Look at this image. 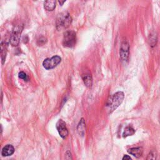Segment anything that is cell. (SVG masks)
<instances>
[{
  "mask_svg": "<svg viewBox=\"0 0 160 160\" xmlns=\"http://www.w3.org/2000/svg\"><path fill=\"white\" fill-rule=\"evenodd\" d=\"M124 98V92L118 91L112 94L106 104V110L108 114L113 112L122 102Z\"/></svg>",
  "mask_w": 160,
  "mask_h": 160,
  "instance_id": "obj_1",
  "label": "cell"
},
{
  "mask_svg": "<svg viewBox=\"0 0 160 160\" xmlns=\"http://www.w3.org/2000/svg\"><path fill=\"white\" fill-rule=\"evenodd\" d=\"M72 18L66 11H64L58 14L56 19V25L58 30L66 29L71 24Z\"/></svg>",
  "mask_w": 160,
  "mask_h": 160,
  "instance_id": "obj_2",
  "label": "cell"
},
{
  "mask_svg": "<svg viewBox=\"0 0 160 160\" xmlns=\"http://www.w3.org/2000/svg\"><path fill=\"white\" fill-rule=\"evenodd\" d=\"M23 29V24H17L12 28L10 38V44L12 46H17L20 42L21 34Z\"/></svg>",
  "mask_w": 160,
  "mask_h": 160,
  "instance_id": "obj_3",
  "label": "cell"
},
{
  "mask_svg": "<svg viewBox=\"0 0 160 160\" xmlns=\"http://www.w3.org/2000/svg\"><path fill=\"white\" fill-rule=\"evenodd\" d=\"M76 42V32L72 30L67 31L64 33L62 44L65 47L72 48Z\"/></svg>",
  "mask_w": 160,
  "mask_h": 160,
  "instance_id": "obj_4",
  "label": "cell"
},
{
  "mask_svg": "<svg viewBox=\"0 0 160 160\" xmlns=\"http://www.w3.org/2000/svg\"><path fill=\"white\" fill-rule=\"evenodd\" d=\"M61 61V58L59 56H54L51 58H46L42 62V66L46 69H51L56 67Z\"/></svg>",
  "mask_w": 160,
  "mask_h": 160,
  "instance_id": "obj_5",
  "label": "cell"
},
{
  "mask_svg": "<svg viewBox=\"0 0 160 160\" xmlns=\"http://www.w3.org/2000/svg\"><path fill=\"white\" fill-rule=\"evenodd\" d=\"M129 55V45L126 41L122 42L119 50V56L121 61L123 62H126L128 61Z\"/></svg>",
  "mask_w": 160,
  "mask_h": 160,
  "instance_id": "obj_6",
  "label": "cell"
},
{
  "mask_svg": "<svg viewBox=\"0 0 160 160\" xmlns=\"http://www.w3.org/2000/svg\"><path fill=\"white\" fill-rule=\"evenodd\" d=\"M56 129L58 131L59 134L62 138L66 139L67 138L68 135V131L64 121H62V119H59L57 122Z\"/></svg>",
  "mask_w": 160,
  "mask_h": 160,
  "instance_id": "obj_7",
  "label": "cell"
},
{
  "mask_svg": "<svg viewBox=\"0 0 160 160\" xmlns=\"http://www.w3.org/2000/svg\"><path fill=\"white\" fill-rule=\"evenodd\" d=\"M128 152L130 154L132 155L133 156H134L137 158H139L142 156V153H143V150H142V148H140V147L132 148L129 149L128 150Z\"/></svg>",
  "mask_w": 160,
  "mask_h": 160,
  "instance_id": "obj_8",
  "label": "cell"
},
{
  "mask_svg": "<svg viewBox=\"0 0 160 160\" xmlns=\"http://www.w3.org/2000/svg\"><path fill=\"white\" fill-rule=\"evenodd\" d=\"M14 152V147L11 144H8L5 146L1 151V154L2 156H9L12 155Z\"/></svg>",
  "mask_w": 160,
  "mask_h": 160,
  "instance_id": "obj_9",
  "label": "cell"
},
{
  "mask_svg": "<svg viewBox=\"0 0 160 160\" xmlns=\"http://www.w3.org/2000/svg\"><path fill=\"white\" fill-rule=\"evenodd\" d=\"M8 49V43L6 41H2L1 44V58L2 64L4 63L6 59Z\"/></svg>",
  "mask_w": 160,
  "mask_h": 160,
  "instance_id": "obj_10",
  "label": "cell"
},
{
  "mask_svg": "<svg viewBox=\"0 0 160 160\" xmlns=\"http://www.w3.org/2000/svg\"><path fill=\"white\" fill-rule=\"evenodd\" d=\"M149 44L151 47L156 46L157 42H158V36L157 34L154 32H152L150 33L149 38H148Z\"/></svg>",
  "mask_w": 160,
  "mask_h": 160,
  "instance_id": "obj_11",
  "label": "cell"
},
{
  "mask_svg": "<svg viewBox=\"0 0 160 160\" xmlns=\"http://www.w3.org/2000/svg\"><path fill=\"white\" fill-rule=\"evenodd\" d=\"M82 79L83 80V82L84 83V84L89 88L92 86V77L91 76L90 74H82Z\"/></svg>",
  "mask_w": 160,
  "mask_h": 160,
  "instance_id": "obj_12",
  "label": "cell"
},
{
  "mask_svg": "<svg viewBox=\"0 0 160 160\" xmlns=\"http://www.w3.org/2000/svg\"><path fill=\"white\" fill-rule=\"evenodd\" d=\"M44 7L47 11H52L56 8V1L54 0L46 1L44 3Z\"/></svg>",
  "mask_w": 160,
  "mask_h": 160,
  "instance_id": "obj_13",
  "label": "cell"
},
{
  "mask_svg": "<svg viewBox=\"0 0 160 160\" xmlns=\"http://www.w3.org/2000/svg\"><path fill=\"white\" fill-rule=\"evenodd\" d=\"M85 127H86V124H85L84 119V118H81L78 126V131L80 135L81 136L84 135L85 132Z\"/></svg>",
  "mask_w": 160,
  "mask_h": 160,
  "instance_id": "obj_14",
  "label": "cell"
},
{
  "mask_svg": "<svg viewBox=\"0 0 160 160\" xmlns=\"http://www.w3.org/2000/svg\"><path fill=\"white\" fill-rule=\"evenodd\" d=\"M134 133H135V130L132 127L127 126L124 130V132L122 133V136H123V138H126V137H128L129 136H132Z\"/></svg>",
  "mask_w": 160,
  "mask_h": 160,
  "instance_id": "obj_15",
  "label": "cell"
},
{
  "mask_svg": "<svg viewBox=\"0 0 160 160\" xmlns=\"http://www.w3.org/2000/svg\"><path fill=\"white\" fill-rule=\"evenodd\" d=\"M156 152L154 150L151 151L147 156L146 160H156Z\"/></svg>",
  "mask_w": 160,
  "mask_h": 160,
  "instance_id": "obj_16",
  "label": "cell"
},
{
  "mask_svg": "<svg viewBox=\"0 0 160 160\" xmlns=\"http://www.w3.org/2000/svg\"><path fill=\"white\" fill-rule=\"evenodd\" d=\"M18 77L20 78V79H23L24 81H28V77L27 76V74L23 72V71H21L19 72L18 74Z\"/></svg>",
  "mask_w": 160,
  "mask_h": 160,
  "instance_id": "obj_17",
  "label": "cell"
},
{
  "mask_svg": "<svg viewBox=\"0 0 160 160\" xmlns=\"http://www.w3.org/2000/svg\"><path fill=\"white\" fill-rule=\"evenodd\" d=\"M46 41H47V40H46V39L45 38L41 37V38H40L38 40L37 43H38V44L39 46H42V44H45V43L46 42Z\"/></svg>",
  "mask_w": 160,
  "mask_h": 160,
  "instance_id": "obj_18",
  "label": "cell"
},
{
  "mask_svg": "<svg viewBox=\"0 0 160 160\" xmlns=\"http://www.w3.org/2000/svg\"><path fill=\"white\" fill-rule=\"evenodd\" d=\"M122 160H132L131 158L128 155H124L122 158Z\"/></svg>",
  "mask_w": 160,
  "mask_h": 160,
  "instance_id": "obj_19",
  "label": "cell"
},
{
  "mask_svg": "<svg viewBox=\"0 0 160 160\" xmlns=\"http://www.w3.org/2000/svg\"><path fill=\"white\" fill-rule=\"evenodd\" d=\"M58 2H59V3L60 4V5H61V6H62V4H64V3L66 2V1H59Z\"/></svg>",
  "mask_w": 160,
  "mask_h": 160,
  "instance_id": "obj_20",
  "label": "cell"
},
{
  "mask_svg": "<svg viewBox=\"0 0 160 160\" xmlns=\"http://www.w3.org/2000/svg\"><path fill=\"white\" fill-rule=\"evenodd\" d=\"M158 119H159V122L160 123V111H159V117H158Z\"/></svg>",
  "mask_w": 160,
  "mask_h": 160,
  "instance_id": "obj_21",
  "label": "cell"
},
{
  "mask_svg": "<svg viewBox=\"0 0 160 160\" xmlns=\"http://www.w3.org/2000/svg\"><path fill=\"white\" fill-rule=\"evenodd\" d=\"M11 160H13V159H11Z\"/></svg>",
  "mask_w": 160,
  "mask_h": 160,
  "instance_id": "obj_22",
  "label": "cell"
},
{
  "mask_svg": "<svg viewBox=\"0 0 160 160\" xmlns=\"http://www.w3.org/2000/svg\"><path fill=\"white\" fill-rule=\"evenodd\" d=\"M159 89H160V88H159Z\"/></svg>",
  "mask_w": 160,
  "mask_h": 160,
  "instance_id": "obj_23",
  "label": "cell"
}]
</instances>
